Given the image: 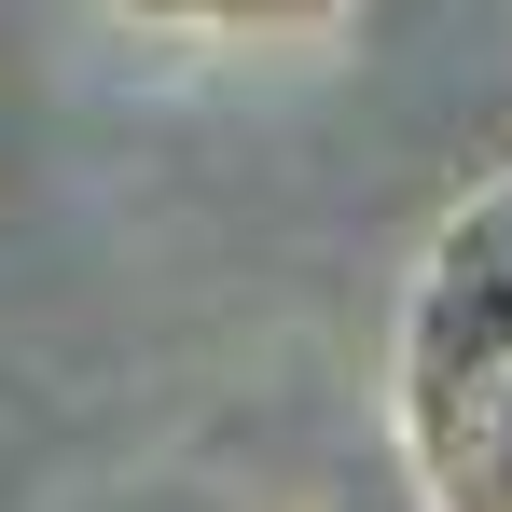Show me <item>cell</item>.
<instances>
[{
    "mask_svg": "<svg viewBox=\"0 0 512 512\" xmlns=\"http://www.w3.org/2000/svg\"><path fill=\"white\" fill-rule=\"evenodd\" d=\"M125 14H153V28H208V0H125Z\"/></svg>",
    "mask_w": 512,
    "mask_h": 512,
    "instance_id": "cell-4",
    "label": "cell"
},
{
    "mask_svg": "<svg viewBox=\"0 0 512 512\" xmlns=\"http://www.w3.org/2000/svg\"><path fill=\"white\" fill-rule=\"evenodd\" d=\"M485 360H512V167L429 236L416 305H402V429L443 416Z\"/></svg>",
    "mask_w": 512,
    "mask_h": 512,
    "instance_id": "cell-1",
    "label": "cell"
},
{
    "mask_svg": "<svg viewBox=\"0 0 512 512\" xmlns=\"http://www.w3.org/2000/svg\"><path fill=\"white\" fill-rule=\"evenodd\" d=\"M346 0H208V28H236V42H305V28H333Z\"/></svg>",
    "mask_w": 512,
    "mask_h": 512,
    "instance_id": "cell-3",
    "label": "cell"
},
{
    "mask_svg": "<svg viewBox=\"0 0 512 512\" xmlns=\"http://www.w3.org/2000/svg\"><path fill=\"white\" fill-rule=\"evenodd\" d=\"M402 457H416L429 512H512V360H485L443 416H416Z\"/></svg>",
    "mask_w": 512,
    "mask_h": 512,
    "instance_id": "cell-2",
    "label": "cell"
}]
</instances>
